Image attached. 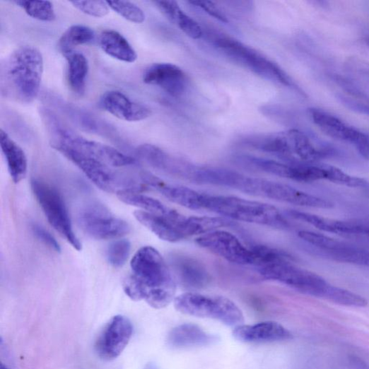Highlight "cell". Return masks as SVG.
Wrapping results in <instances>:
<instances>
[{
	"instance_id": "1",
	"label": "cell",
	"mask_w": 369,
	"mask_h": 369,
	"mask_svg": "<svg viewBox=\"0 0 369 369\" xmlns=\"http://www.w3.org/2000/svg\"><path fill=\"white\" fill-rule=\"evenodd\" d=\"M44 69V57L39 49L30 45L18 47L1 66L3 95L20 104L32 103L40 94Z\"/></svg>"
},
{
	"instance_id": "2",
	"label": "cell",
	"mask_w": 369,
	"mask_h": 369,
	"mask_svg": "<svg viewBox=\"0 0 369 369\" xmlns=\"http://www.w3.org/2000/svg\"><path fill=\"white\" fill-rule=\"evenodd\" d=\"M131 268L141 286V300L155 309L174 302L175 279L158 250L151 246L140 248L132 257Z\"/></svg>"
},
{
	"instance_id": "3",
	"label": "cell",
	"mask_w": 369,
	"mask_h": 369,
	"mask_svg": "<svg viewBox=\"0 0 369 369\" xmlns=\"http://www.w3.org/2000/svg\"><path fill=\"white\" fill-rule=\"evenodd\" d=\"M192 210L208 211L229 219L276 229L290 228L288 220L276 206L235 197L197 192Z\"/></svg>"
},
{
	"instance_id": "4",
	"label": "cell",
	"mask_w": 369,
	"mask_h": 369,
	"mask_svg": "<svg viewBox=\"0 0 369 369\" xmlns=\"http://www.w3.org/2000/svg\"><path fill=\"white\" fill-rule=\"evenodd\" d=\"M44 122L53 148H67L96 160L110 168L134 165V158L119 151L115 147L88 139L65 127L49 110L42 112Z\"/></svg>"
},
{
	"instance_id": "5",
	"label": "cell",
	"mask_w": 369,
	"mask_h": 369,
	"mask_svg": "<svg viewBox=\"0 0 369 369\" xmlns=\"http://www.w3.org/2000/svg\"><path fill=\"white\" fill-rule=\"evenodd\" d=\"M218 187L300 206L307 207L311 202L309 194L287 184L265 178L250 177L228 169L221 172Z\"/></svg>"
},
{
	"instance_id": "6",
	"label": "cell",
	"mask_w": 369,
	"mask_h": 369,
	"mask_svg": "<svg viewBox=\"0 0 369 369\" xmlns=\"http://www.w3.org/2000/svg\"><path fill=\"white\" fill-rule=\"evenodd\" d=\"M174 306L182 314L216 320L230 327L245 322L242 310L233 301L217 295L184 293L175 298Z\"/></svg>"
},
{
	"instance_id": "7",
	"label": "cell",
	"mask_w": 369,
	"mask_h": 369,
	"mask_svg": "<svg viewBox=\"0 0 369 369\" xmlns=\"http://www.w3.org/2000/svg\"><path fill=\"white\" fill-rule=\"evenodd\" d=\"M30 184L33 193L51 226L74 248L81 250L82 243L73 230L68 209L60 193L40 179L33 178Z\"/></svg>"
},
{
	"instance_id": "8",
	"label": "cell",
	"mask_w": 369,
	"mask_h": 369,
	"mask_svg": "<svg viewBox=\"0 0 369 369\" xmlns=\"http://www.w3.org/2000/svg\"><path fill=\"white\" fill-rule=\"evenodd\" d=\"M78 223L85 233L98 240L120 238L131 231L126 221L117 217L105 206L98 202L89 204L80 211Z\"/></svg>"
},
{
	"instance_id": "9",
	"label": "cell",
	"mask_w": 369,
	"mask_h": 369,
	"mask_svg": "<svg viewBox=\"0 0 369 369\" xmlns=\"http://www.w3.org/2000/svg\"><path fill=\"white\" fill-rule=\"evenodd\" d=\"M216 45L235 62L247 67L257 75L283 86H292L291 78L278 64L242 43L230 38H221L216 41Z\"/></svg>"
},
{
	"instance_id": "10",
	"label": "cell",
	"mask_w": 369,
	"mask_h": 369,
	"mask_svg": "<svg viewBox=\"0 0 369 369\" xmlns=\"http://www.w3.org/2000/svg\"><path fill=\"white\" fill-rule=\"evenodd\" d=\"M266 279L278 282L310 296L320 298L327 282L319 275L298 268L291 262L258 269Z\"/></svg>"
},
{
	"instance_id": "11",
	"label": "cell",
	"mask_w": 369,
	"mask_h": 369,
	"mask_svg": "<svg viewBox=\"0 0 369 369\" xmlns=\"http://www.w3.org/2000/svg\"><path fill=\"white\" fill-rule=\"evenodd\" d=\"M298 235L319 255L340 263L369 268V252L365 250L314 232L303 230Z\"/></svg>"
},
{
	"instance_id": "12",
	"label": "cell",
	"mask_w": 369,
	"mask_h": 369,
	"mask_svg": "<svg viewBox=\"0 0 369 369\" xmlns=\"http://www.w3.org/2000/svg\"><path fill=\"white\" fill-rule=\"evenodd\" d=\"M197 243L223 259L238 265L254 266L251 247L245 246L238 237L225 230H214L201 235Z\"/></svg>"
},
{
	"instance_id": "13",
	"label": "cell",
	"mask_w": 369,
	"mask_h": 369,
	"mask_svg": "<svg viewBox=\"0 0 369 369\" xmlns=\"http://www.w3.org/2000/svg\"><path fill=\"white\" fill-rule=\"evenodd\" d=\"M238 160L247 168L299 182H312L322 178V171L315 164L280 162L252 156H242Z\"/></svg>"
},
{
	"instance_id": "14",
	"label": "cell",
	"mask_w": 369,
	"mask_h": 369,
	"mask_svg": "<svg viewBox=\"0 0 369 369\" xmlns=\"http://www.w3.org/2000/svg\"><path fill=\"white\" fill-rule=\"evenodd\" d=\"M133 334L131 321L122 315L114 317L105 325L95 343V351L102 359L118 358L129 344Z\"/></svg>"
},
{
	"instance_id": "15",
	"label": "cell",
	"mask_w": 369,
	"mask_h": 369,
	"mask_svg": "<svg viewBox=\"0 0 369 369\" xmlns=\"http://www.w3.org/2000/svg\"><path fill=\"white\" fill-rule=\"evenodd\" d=\"M143 81L147 85L160 87L173 97L181 96L188 83L186 73L178 66L170 63H156L147 67Z\"/></svg>"
},
{
	"instance_id": "16",
	"label": "cell",
	"mask_w": 369,
	"mask_h": 369,
	"mask_svg": "<svg viewBox=\"0 0 369 369\" xmlns=\"http://www.w3.org/2000/svg\"><path fill=\"white\" fill-rule=\"evenodd\" d=\"M233 335L237 341L244 344H269L292 339L290 331L273 321L239 325L235 327Z\"/></svg>"
},
{
	"instance_id": "17",
	"label": "cell",
	"mask_w": 369,
	"mask_h": 369,
	"mask_svg": "<svg viewBox=\"0 0 369 369\" xmlns=\"http://www.w3.org/2000/svg\"><path fill=\"white\" fill-rule=\"evenodd\" d=\"M100 105L107 113L129 122H136L149 118L152 112L146 106L131 100L123 93L106 92L100 98Z\"/></svg>"
},
{
	"instance_id": "18",
	"label": "cell",
	"mask_w": 369,
	"mask_h": 369,
	"mask_svg": "<svg viewBox=\"0 0 369 369\" xmlns=\"http://www.w3.org/2000/svg\"><path fill=\"white\" fill-rule=\"evenodd\" d=\"M309 115L313 123L327 136L356 146L368 136L349 126L339 118L319 108L309 109Z\"/></svg>"
},
{
	"instance_id": "19",
	"label": "cell",
	"mask_w": 369,
	"mask_h": 369,
	"mask_svg": "<svg viewBox=\"0 0 369 369\" xmlns=\"http://www.w3.org/2000/svg\"><path fill=\"white\" fill-rule=\"evenodd\" d=\"M286 134L289 148L288 163H318L332 154L331 150L317 144L300 130L290 129Z\"/></svg>"
},
{
	"instance_id": "20",
	"label": "cell",
	"mask_w": 369,
	"mask_h": 369,
	"mask_svg": "<svg viewBox=\"0 0 369 369\" xmlns=\"http://www.w3.org/2000/svg\"><path fill=\"white\" fill-rule=\"evenodd\" d=\"M172 267L179 282L187 288H203L211 281L205 266L194 258L176 255L172 257Z\"/></svg>"
},
{
	"instance_id": "21",
	"label": "cell",
	"mask_w": 369,
	"mask_h": 369,
	"mask_svg": "<svg viewBox=\"0 0 369 369\" xmlns=\"http://www.w3.org/2000/svg\"><path fill=\"white\" fill-rule=\"evenodd\" d=\"M216 336L206 333L194 324H182L173 328L168 334V345L175 349L203 347L215 344Z\"/></svg>"
},
{
	"instance_id": "22",
	"label": "cell",
	"mask_w": 369,
	"mask_h": 369,
	"mask_svg": "<svg viewBox=\"0 0 369 369\" xmlns=\"http://www.w3.org/2000/svg\"><path fill=\"white\" fill-rule=\"evenodd\" d=\"M287 213L294 219L305 221L326 233L345 235H360L359 227L356 221H339L293 209L288 210Z\"/></svg>"
},
{
	"instance_id": "23",
	"label": "cell",
	"mask_w": 369,
	"mask_h": 369,
	"mask_svg": "<svg viewBox=\"0 0 369 369\" xmlns=\"http://www.w3.org/2000/svg\"><path fill=\"white\" fill-rule=\"evenodd\" d=\"M0 146L13 181L19 183L25 177L28 171L25 152L4 129L0 130Z\"/></svg>"
},
{
	"instance_id": "24",
	"label": "cell",
	"mask_w": 369,
	"mask_h": 369,
	"mask_svg": "<svg viewBox=\"0 0 369 369\" xmlns=\"http://www.w3.org/2000/svg\"><path fill=\"white\" fill-rule=\"evenodd\" d=\"M99 46L108 56L117 60L134 63L138 56L125 37L115 30H105L99 36Z\"/></svg>"
},
{
	"instance_id": "25",
	"label": "cell",
	"mask_w": 369,
	"mask_h": 369,
	"mask_svg": "<svg viewBox=\"0 0 369 369\" xmlns=\"http://www.w3.org/2000/svg\"><path fill=\"white\" fill-rule=\"evenodd\" d=\"M155 4L168 19L176 24L191 39L198 40L201 38L203 30L201 25L182 11L177 2L157 1Z\"/></svg>"
},
{
	"instance_id": "26",
	"label": "cell",
	"mask_w": 369,
	"mask_h": 369,
	"mask_svg": "<svg viewBox=\"0 0 369 369\" xmlns=\"http://www.w3.org/2000/svg\"><path fill=\"white\" fill-rule=\"evenodd\" d=\"M68 64V82L74 93L82 96L86 90L89 65L87 58L81 52L73 51L64 55Z\"/></svg>"
},
{
	"instance_id": "27",
	"label": "cell",
	"mask_w": 369,
	"mask_h": 369,
	"mask_svg": "<svg viewBox=\"0 0 369 369\" xmlns=\"http://www.w3.org/2000/svg\"><path fill=\"white\" fill-rule=\"evenodd\" d=\"M95 33L90 27L83 25H74L69 27L61 36L58 47L64 54L74 51L77 47L88 45L95 40Z\"/></svg>"
},
{
	"instance_id": "28",
	"label": "cell",
	"mask_w": 369,
	"mask_h": 369,
	"mask_svg": "<svg viewBox=\"0 0 369 369\" xmlns=\"http://www.w3.org/2000/svg\"><path fill=\"white\" fill-rule=\"evenodd\" d=\"M117 195L123 203L137 207L141 211L153 214L166 216L170 214L174 210L161 201L140 193L122 192L117 194Z\"/></svg>"
},
{
	"instance_id": "29",
	"label": "cell",
	"mask_w": 369,
	"mask_h": 369,
	"mask_svg": "<svg viewBox=\"0 0 369 369\" xmlns=\"http://www.w3.org/2000/svg\"><path fill=\"white\" fill-rule=\"evenodd\" d=\"M136 154L147 165L167 174L173 161V159L158 146L150 144H144L138 146Z\"/></svg>"
},
{
	"instance_id": "30",
	"label": "cell",
	"mask_w": 369,
	"mask_h": 369,
	"mask_svg": "<svg viewBox=\"0 0 369 369\" xmlns=\"http://www.w3.org/2000/svg\"><path fill=\"white\" fill-rule=\"evenodd\" d=\"M320 298L348 307L363 308L368 305L367 301L360 295L328 283Z\"/></svg>"
},
{
	"instance_id": "31",
	"label": "cell",
	"mask_w": 369,
	"mask_h": 369,
	"mask_svg": "<svg viewBox=\"0 0 369 369\" xmlns=\"http://www.w3.org/2000/svg\"><path fill=\"white\" fill-rule=\"evenodd\" d=\"M21 8L25 13L33 19L44 22H52L56 19L53 4L49 1H20L13 2Z\"/></svg>"
},
{
	"instance_id": "32",
	"label": "cell",
	"mask_w": 369,
	"mask_h": 369,
	"mask_svg": "<svg viewBox=\"0 0 369 369\" xmlns=\"http://www.w3.org/2000/svg\"><path fill=\"white\" fill-rule=\"evenodd\" d=\"M131 252V243L122 239L110 244L106 252L107 262L115 268L122 267L128 260Z\"/></svg>"
},
{
	"instance_id": "33",
	"label": "cell",
	"mask_w": 369,
	"mask_h": 369,
	"mask_svg": "<svg viewBox=\"0 0 369 369\" xmlns=\"http://www.w3.org/2000/svg\"><path fill=\"white\" fill-rule=\"evenodd\" d=\"M110 9L113 10L120 16L134 23H142L145 21L144 11L136 5L127 1H107Z\"/></svg>"
},
{
	"instance_id": "34",
	"label": "cell",
	"mask_w": 369,
	"mask_h": 369,
	"mask_svg": "<svg viewBox=\"0 0 369 369\" xmlns=\"http://www.w3.org/2000/svg\"><path fill=\"white\" fill-rule=\"evenodd\" d=\"M70 4L82 13L95 18H102L109 13L107 1H72Z\"/></svg>"
},
{
	"instance_id": "35",
	"label": "cell",
	"mask_w": 369,
	"mask_h": 369,
	"mask_svg": "<svg viewBox=\"0 0 369 369\" xmlns=\"http://www.w3.org/2000/svg\"><path fill=\"white\" fill-rule=\"evenodd\" d=\"M32 231L34 235L42 241L46 246L56 252H61L62 249L59 243L55 238L47 230L39 225L33 224Z\"/></svg>"
},
{
	"instance_id": "36",
	"label": "cell",
	"mask_w": 369,
	"mask_h": 369,
	"mask_svg": "<svg viewBox=\"0 0 369 369\" xmlns=\"http://www.w3.org/2000/svg\"><path fill=\"white\" fill-rule=\"evenodd\" d=\"M191 4L194 5L204 11H205L207 14L213 18L217 19L218 20L223 23H228L229 20L226 16V15L221 12L213 3L211 1H192L189 2Z\"/></svg>"
},
{
	"instance_id": "37",
	"label": "cell",
	"mask_w": 369,
	"mask_h": 369,
	"mask_svg": "<svg viewBox=\"0 0 369 369\" xmlns=\"http://www.w3.org/2000/svg\"><path fill=\"white\" fill-rule=\"evenodd\" d=\"M358 153L366 160H369V137L356 146Z\"/></svg>"
},
{
	"instance_id": "38",
	"label": "cell",
	"mask_w": 369,
	"mask_h": 369,
	"mask_svg": "<svg viewBox=\"0 0 369 369\" xmlns=\"http://www.w3.org/2000/svg\"><path fill=\"white\" fill-rule=\"evenodd\" d=\"M357 221L361 228V235L368 236L369 235V218L357 220Z\"/></svg>"
},
{
	"instance_id": "39",
	"label": "cell",
	"mask_w": 369,
	"mask_h": 369,
	"mask_svg": "<svg viewBox=\"0 0 369 369\" xmlns=\"http://www.w3.org/2000/svg\"><path fill=\"white\" fill-rule=\"evenodd\" d=\"M144 369H159L158 365L153 363H148L146 365Z\"/></svg>"
},
{
	"instance_id": "40",
	"label": "cell",
	"mask_w": 369,
	"mask_h": 369,
	"mask_svg": "<svg viewBox=\"0 0 369 369\" xmlns=\"http://www.w3.org/2000/svg\"><path fill=\"white\" fill-rule=\"evenodd\" d=\"M0 369H9L7 366L4 365V364H1V367H0Z\"/></svg>"
},
{
	"instance_id": "41",
	"label": "cell",
	"mask_w": 369,
	"mask_h": 369,
	"mask_svg": "<svg viewBox=\"0 0 369 369\" xmlns=\"http://www.w3.org/2000/svg\"><path fill=\"white\" fill-rule=\"evenodd\" d=\"M368 237H369V235H368Z\"/></svg>"
}]
</instances>
